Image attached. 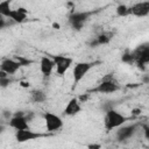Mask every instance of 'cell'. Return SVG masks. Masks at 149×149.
<instances>
[{
  "label": "cell",
  "mask_w": 149,
  "mask_h": 149,
  "mask_svg": "<svg viewBox=\"0 0 149 149\" xmlns=\"http://www.w3.org/2000/svg\"><path fill=\"white\" fill-rule=\"evenodd\" d=\"M134 119H136V118L125 116L123 114H121L116 109L112 108V109L106 111V114H105V118H104V126H105L106 132H111L113 129H118L119 127L125 125L127 121L134 120Z\"/></svg>",
  "instance_id": "6da1fadb"
},
{
  "label": "cell",
  "mask_w": 149,
  "mask_h": 149,
  "mask_svg": "<svg viewBox=\"0 0 149 149\" xmlns=\"http://www.w3.org/2000/svg\"><path fill=\"white\" fill-rule=\"evenodd\" d=\"M120 90V85L118 83V80L115 79L113 73H107L105 77H102V79L99 81V84L97 86H94L93 88H90L86 91V93H114L116 91Z\"/></svg>",
  "instance_id": "7a4b0ae2"
},
{
  "label": "cell",
  "mask_w": 149,
  "mask_h": 149,
  "mask_svg": "<svg viewBox=\"0 0 149 149\" xmlns=\"http://www.w3.org/2000/svg\"><path fill=\"white\" fill-rule=\"evenodd\" d=\"M100 9H94V10H84V12H74L72 10L69 15V24L73 30H81L86 22L90 20L92 15L98 13Z\"/></svg>",
  "instance_id": "3957f363"
},
{
  "label": "cell",
  "mask_w": 149,
  "mask_h": 149,
  "mask_svg": "<svg viewBox=\"0 0 149 149\" xmlns=\"http://www.w3.org/2000/svg\"><path fill=\"white\" fill-rule=\"evenodd\" d=\"M99 63H100L99 61H94V62H78V63L74 64L73 70H72V76H73V83H72V86H71L72 92L77 88L78 84L88 73V71Z\"/></svg>",
  "instance_id": "277c9868"
},
{
  "label": "cell",
  "mask_w": 149,
  "mask_h": 149,
  "mask_svg": "<svg viewBox=\"0 0 149 149\" xmlns=\"http://www.w3.org/2000/svg\"><path fill=\"white\" fill-rule=\"evenodd\" d=\"M132 55L134 57V64L140 69L141 71H144L147 69V64L149 63V43H142L137 45L133 51Z\"/></svg>",
  "instance_id": "5b68a950"
},
{
  "label": "cell",
  "mask_w": 149,
  "mask_h": 149,
  "mask_svg": "<svg viewBox=\"0 0 149 149\" xmlns=\"http://www.w3.org/2000/svg\"><path fill=\"white\" fill-rule=\"evenodd\" d=\"M140 127H141L140 122H134V123H130V125H122L121 127H119L116 129L115 139L119 142H125L127 140H130L136 134V132L139 130Z\"/></svg>",
  "instance_id": "8992f818"
},
{
  "label": "cell",
  "mask_w": 149,
  "mask_h": 149,
  "mask_svg": "<svg viewBox=\"0 0 149 149\" xmlns=\"http://www.w3.org/2000/svg\"><path fill=\"white\" fill-rule=\"evenodd\" d=\"M52 61L55 63L56 73L59 77H63L68 72V70L71 68V65L73 63V59L71 57H66V56H63V55L52 56Z\"/></svg>",
  "instance_id": "52a82bcc"
},
{
  "label": "cell",
  "mask_w": 149,
  "mask_h": 149,
  "mask_svg": "<svg viewBox=\"0 0 149 149\" xmlns=\"http://www.w3.org/2000/svg\"><path fill=\"white\" fill-rule=\"evenodd\" d=\"M43 119L45 122L47 132H49V133H55L63 127V120L61 119V116H58L51 112H45L43 114Z\"/></svg>",
  "instance_id": "ba28073f"
},
{
  "label": "cell",
  "mask_w": 149,
  "mask_h": 149,
  "mask_svg": "<svg viewBox=\"0 0 149 149\" xmlns=\"http://www.w3.org/2000/svg\"><path fill=\"white\" fill-rule=\"evenodd\" d=\"M47 136V134H42L38 132H34L31 129H24V130H16L15 133V140L19 143H24L28 141H33V140H37L40 137H44Z\"/></svg>",
  "instance_id": "9c48e42d"
},
{
  "label": "cell",
  "mask_w": 149,
  "mask_h": 149,
  "mask_svg": "<svg viewBox=\"0 0 149 149\" xmlns=\"http://www.w3.org/2000/svg\"><path fill=\"white\" fill-rule=\"evenodd\" d=\"M129 9V15L136 16V17H143L149 14V1H142V2H136L128 7Z\"/></svg>",
  "instance_id": "30bf717a"
},
{
  "label": "cell",
  "mask_w": 149,
  "mask_h": 149,
  "mask_svg": "<svg viewBox=\"0 0 149 149\" xmlns=\"http://www.w3.org/2000/svg\"><path fill=\"white\" fill-rule=\"evenodd\" d=\"M20 68H21V64L16 59H12V58H5L0 63V70L6 72L8 76L16 73L20 70Z\"/></svg>",
  "instance_id": "8fae6325"
},
{
  "label": "cell",
  "mask_w": 149,
  "mask_h": 149,
  "mask_svg": "<svg viewBox=\"0 0 149 149\" xmlns=\"http://www.w3.org/2000/svg\"><path fill=\"white\" fill-rule=\"evenodd\" d=\"M80 111H81L80 102H79L78 99L74 97V98H71V99L68 101V104H66V106H65V108H64V111H63V115H65V116H74V115H77Z\"/></svg>",
  "instance_id": "7c38bea8"
},
{
  "label": "cell",
  "mask_w": 149,
  "mask_h": 149,
  "mask_svg": "<svg viewBox=\"0 0 149 149\" xmlns=\"http://www.w3.org/2000/svg\"><path fill=\"white\" fill-rule=\"evenodd\" d=\"M55 68V63L52 61V58H49L47 56H43L41 57V61H40V70H41V73L43 74L44 78H48L51 76V72Z\"/></svg>",
  "instance_id": "4fadbf2b"
},
{
  "label": "cell",
  "mask_w": 149,
  "mask_h": 149,
  "mask_svg": "<svg viewBox=\"0 0 149 149\" xmlns=\"http://www.w3.org/2000/svg\"><path fill=\"white\" fill-rule=\"evenodd\" d=\"M8 126L15 130L29 129V123L24 116H12V119L8 121Z\"/></svg>",
  "instance_id": "5bb4252c"
},
{
  "label": "cell",
  "mask_w": 149,
  "mask_h": 149,
  "mask_svg": "<svg viewBox=\"0 0 149 149\" xmlns=\"http://www.w3.org/2000/svg\"><path fill=\"white\" fill-rule=\"evenodd\" d=\"M9 20L13 21L14 23H23L27 20V9L23 7L12 9L9 14Z\"/></svg>",
  "instance_id": "9a60e30c"
},
{
  "label": "cell",
  "mask_w": 149,
  "mask_h": 149,
  "mask_svg": "<svg viewBox=\"0 0 149 149\" xmlns=\"http://www.w3.org/2000/svg\"><path fill=\"white\" fill-rule=\"evenodd\" d=\"M113 36H114V33H113V31H111V30H105V29H104L102 31H100L98 35H94V37H95L97 41H98L99 47H100V45L108 44V43L112 41Z\"/></svg>",
  "instance_id": "2e32d148"
},
{
  "label": "cell",
  "mask_w": 149,
  "mask_h": 149,
  "mask_svg": "<svg viewBox=\"0 0 149 149\" xmlns=\"http://www.w3.org/2000/svg\"><path fill=\"white\" fill-rule=\"evenodd\" d=\"M47 93L43 91V90H38V88H35V90H31L30 91V100L33 102H36V104H41V102H44L47 100Z\"/></svg>",
  "instance_id": "e0dca14e"
},
{
  "label": "cell",
  "mask_w": 149,
  "mask_h": 149,
  "mask_svg": "<svg viewBox=\"0 0 149 149\" xmlns=\"http://www.w3.org/2000/svg\"><path fill=\"white\" fill-rule=\"evenodd\" d=\"M12 12L10 8V1L6 0V1H1L0 2V15H2L6 19H9V14Z\"/></svg>",
  "instance_id": "ac0fdd59"
},
{
  "label": "cell",
  "mask_w": 149,
  "mask_h": 149,
  "mask_svg": "<svg viewBox=\"0 0 149 149\" xmlns=\"http://www.w3.org/2000/svg\"><path fill=\"white\" fill-rule=\"evenodd\" d=\"M121 62H122V63H126V64H129V65L134 64V57H133L130 50H128V49L125 50V52H123L122 56H121Z\"/></svg>",
  "instance_id": "d6986e66"
},
{
  "label": "cell",
  "mask_w": 149,
  "mask_h": 149,
  "mask_svg": "<svg viewBox=\"0 0 149 149\" xmlns=\"http://www.w3.org/2000/svg\"><path fill=\"white\" fill-rule=\"evenodd\" d=\"M116 15L118 16H128L129 15L128 6L125 3H119L116 7Z\"/></svg>",
  "instance_id": "ffe728a7"
},
{
  "label": "cell",
  "mask_w": 149,
  "mask_h": 149,
  "mask_svg": "<svg viewBox=\"0 0 149 149\" xmlns=\"http://www.w3.org/2000/svg\"><path fill=\"white\" fill-rule=\"evenodd\" d=\"M12 81L13 80L9 78V76L8 77H0V87L1 88H6L12 84Z\"/></svg>",
  "instance_id": "44dd1931"
},
{
  "label": "cell",
  "mask_w": 149,
  "mask_h": 149,
  "mask_svg": "<svg viewBox=\"0 0 149 149\" xmlns=\"http://www.w3.org/2000/svg\"><path fill=\"white\" fill-rule=\"evenodd\" d=\"M12 116H13V112L9 111V109H3V111L1 112V120H6L7 123H8V121L12 119Z\"/></svg>",
  "instance_id": "7402d4cb"
},
{
  "label": "cell",
  "mask_w": 149,
  "mask_h": 149,
  "mask_svg": "<svg viewBox=\"0 0 149 149\" xmlns=\"http://www.w3.org/2000/svg\"><path fill=\"white\" fill-rule=\"evenodd\" d=\"M12 23H14V22L10 21V20H7V19L3 17L2 15H0V29H3V28H6V27L10 26Z\"/></svg>",
  "instance_id": "603a6c76"
},
{
  "label": "cell",
  "mask_w": 149,
  "mask_h": 149,
  "mask_svg": "<svg viewBox=\"0 0 149 149\" xmlns=\"http://www.w3.org/2000/svg\"><path fill=\"white\" fill-rule=\"evenodd\" d=\"M86 44H87V47L88 48H98L99 47V44H98V41H97V38L93 36V37H91L87 42H86Z\"/></svg>",
  "instance_id": "cb8c5ba5"
},
{
  "label": "cell",
  "mask_w": 149,
  "mask_h": 149,
  "mask_svg": "<svg viewBox=\"0 0 149 149\" xmlns=\"http://www.w3.org/2000/svg\"><path fill=\"white\" fill-rule=\"evenodd\" d=\"M16 61L21 64V66H27V65H29V64L31 63V61L26 59V58H23V57H17V58H16Z\"/></svg>",
  "instance_id": "d4e9b609"
},
{
  "label": "cell",
  "mask_w": 149,
  "mask_h": 149,
  "mask_svg": "<svg viewBox=\"0 0 149 149\" xmlns=\"http://www.w3.org/2000/svg\"><path fill=\"white\" fill-rule=\"evenodd\" d=\"M24 118H26V120H27V121H28V123H29V122H30V121H33V119L35 118V113H34V112H31V111H27V112H26Z\"/></svg>",
  "instance_id": "484cf974"
},
{
  "label": "cell",
  "mask_w": 149,
  "mask_h": 149,
  "mask_svg": "<svg viewBox=\"0 0 149 149\" xmlns=\"http://www.w3.org/2000/svg\"><path fill=\"white\" fill-rule=\"evenodd\" d=\"M87 149H101L100 143H90L87 144Z\"/></svg>",
  "instance_id": "4316f807"
},
{
  "label": "cell",
  "mask_w": 149,
  "mask_h": 149,
  "mask_svg": "<svg viewBox=\"0 0 149 149\" xmlns=\"http://www.w3.org/2000/svg\"><path fill=\"white\" fill-rule=\"evenodd\" d=\"M140 113H141V109H140V108H134V109L132 111V115H133V118H135L136 115H140Z\"/></svg>",
  "instance_id": "83f0119b"
},
{
  "label": "cell",
  "mask_w": 149,
  "mask_h": 149,
  "mask_svg": "<svg viewBox=\"0 0 149 149\" xmlns=\"http://www.w3.org/2000/svg\"><path fill=\"white\" fill-rule=\"evenodd\" d=\"M5 129H6V126H5V125H2V123H0V135L5 132Z\"/></svg>",
  "instance_id": "f1b7e54d"
},
{
  "label": "cell",
  "mask_w": 149,
  "mask_h": 149,
  "mask_svg": "<svg viewBox=\"0 0 149 149\" xmlns=\"http://www.w3.org/2000/svg\"><path fill=\"white\" fill-rule=\"evenodd\" d=\"M21 86H23V87H28V86H29V83H27V81H21Z\"/></svg>",
  "instance_id": "f546056e"
}]
</instances>
